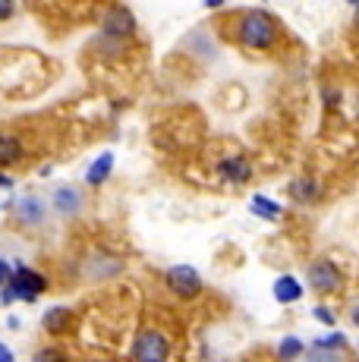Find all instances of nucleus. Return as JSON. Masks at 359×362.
Masks as SVG:
<instances>
[{
	"label": "nucleus",
	"mask_w": 359,
	"mask_h": 362,
	"mask_svg": "<svg viewBox=\"0 0 359 362\" xmlns=\"http://www.w3.org/2000/svg\"><path fill=\"white\" fill-rule=\"evenodd\" d=\"M51 205H54V211L57 214H79V208H82V192L76 189V186H57L54 189V199H51Z\"/></svg>",
	"instance_id": "1a4fd4ad"
},
{
	"label": "nucleus",
	"mask_w": 359,
	"mask_h": 362,
	"mask_svg": "<svg viewBox=\"0 0 359 362\" xmlns=\"http://www.w3.org/2000/svg\"><path fill=\"white\" fill-rule=\"evenodd\" d=\"M16 16V0H0V23Z\"/></svg>",
	"instance_id": "6ab92c4d"
},
{
	"label": "nucleus",
	"mask_w": 359,
	"mask_h": 362,
	"mask_svg": "<svg viewBox=\"0 0 359 362\" xmlns=\"http://www.w3.org/2000/svg\"><path fill=\"white\" fill-rule=\"evenodd\" d=\"M290 196H293L296 202H312L315 196H319V186H315V180H293V186H290Z\"/></svg>",
	"instance_id": "dca6fc26"
},
{
	"label": "nucleus",
	"mask_w": 359,
	"mask_h": 362,
	"mask_svg": "<svg viewBox=\"0 0 359 362\" xmlns=\"http://www.w3.org/2000/svg\"><path fill=\"white\" fill-rule=\"evenodd\" d=\"M13 186V177H6V173H0V189H10Z\"/></svg>",
	"instance_id": "b1692460"
},
{
	"label": "nucleus",
	"mask_w": 359,
	"mask_h": 362,
	"mask_svg": "<svg viewBox=\"0 0 359 362\" xmlns=\"http://www.w3.org/2000/svg\"><path fill=\"white\" fill-rule=\"evenodd\" d=\"M347 4H353V6H359V0H347Z\"/></svg>",
	"instance_id": "bb28decb"
},
{
	"label": "nucleus",
	"mask_w": 359,
	"mask_h": 362,
	"mask_svg": "<svg viewBox=\"0 0 359 362\" xmlns=\"http://www.w3.org/2000/svg\"><path fill=\"white\" fill-rule=\"evenodd\" d=\"M0 287H4V281H0Z\"/></svg>",
	"instance_id": "cd10ccee"
},
{
	"label": "nucleus",
	"mask_w": 359,
	"mask_h": 362,
	"mask_svg": "<svg viewBox=\"0 0 359 362\" xmlns=\"http://www.w3.org/2000/svg\"><path fill=\"white\" fill-rule=\"evenodd\" d=\"M227 0H205V10H218V6H224Z\"/></svg>",
	"instance_id": "5701e85b"
},
{
	"label": "nucleus",
	"mask_w": 359,
	"mask_h": 362,
	"mask_svg": "<svg viewBox=\"0 0 359 362\" xmlns=\"http://www.w3.org/2000/svg\"><path fill=\"white\" fill-rule=\"evenodd\" d=\"M271 293L274 299H278L281 305H290V303H300L302 299V284L296 281L293 274H281L278 281H274V287H271Z\"/></svg>",
	"instance_id": "9d476101"
},
{
	"label": "nucleus",
	"mask_w": 359,
	"mask_h": 362,
	"mask_svg": "<svg viewBox=\"0 0 359 362\" xmlns=\"http://www.w3.org/2000/svg\"><path fill=\"white\" fill-rule=\"evenodd\" d=\"M0 362H13V350L4 346V344H0Z\"/></svg>",
	"instance_id": "4be33fe9"
},
{
	"label": "nucleus",
	"mask_w": 359,
	"mask_h": 362,
	"mask_svg": "<svg viewBox=\"0 0 359 362\" xmlns=\"http://www.w3.org/2000/svg\"><path fill=\"white\" fill-rule=\"evenodd\" d=\"M6 328L16 331V328H19V318H16V315H10V318H6Z\"/></svg>",
	"instance_id": "393cba45"
},
{
	"label": "nucleus",
	"mask_w": 359,
	"mask_h": 362,
	"mask_svg": "<svg viewBox=\"0 0 359 362\" xmlns=\"http://www.w3.org/2000/svg\"><path fill=\"white\" fill-rule=\"evenodd\" d=\"M353 325H356V328H359V305H356V309H353Z\"/></svg>",
	"instance_id": "a878e982"
},
{
	"label": "nucleus",
	"mask_w": 359,
	"mask_h": 362,
	"mask_svg": "<svg viewBox=\"0 0 359 362\" xmlns=\"http://www.w3.org/2000/svg\"><path fill=\"white\" fill-rule=\"evenodd\" d=\"M70 322H73V315L66 305H54V309H47L45 315H41V328L47 334H64L70 328Z\"/></svg>",
	"instance_id": "9b49d317"
},
{
	"label": "nucleus",
	"mask_w": 359,
	"mask_h": 362,
	"mask_svg": "<svg viewBox=\"0 0 359 362\" xmlns=\"http://www.w3.org/2000/svg\"><path fill=\"white\" fill-rule=\"evenodd\" d=\"M312 315L319 318L322 325H334V322H337V318H334V312H331L328 305H315V309H312Z\"/></svg>",
	"instance_id": "a211bd4d"
},
{
	"label": "nucleus",
	"mask_w": 359,
	"mask_h": 362,
	"mask_svg": "<svg viewBox=\"0 0 359 362\" xmlns=\"http://www.w3.org/2000/svg\"><path fill=\"white\" fill-rule=\"evenodd\" d=\"M110 170H114V155H110V151H105V155H98L92 164H88V170H86V183H88V186H101V183H107Z\"/></svg>",
	"instance_id": "f8f14e48"
},
{
	"label": "nucleus",
	"mask_w": 359,
	"mask_h": 362,
	"mask_svg": "<svg viewBox=\"0 0 359 362\" xmlns=\"http://www.w3.org/2000/svg\"><path fill=\"white\" fill-rule=\"evenodd\" d=\"M218 173H220V180H227V183L243 186L252 180V164L246 161V158H220Z\"/></svg>",
	"instance_id": "6e6552de"
},
{
	"label": "nucleus",
	"mask_w": 359,
	"mask_h": 362,
	"mask_svg": "<svg viewBox=\"0 0 359 362\" xmlns=\"http://www.w3.org/2000/svg\"><path fill=\"white\" fill-rule=\"evenodd\" d=\"M10 274H13V264H10V262H6V259H4V255H0V281H4V284H6V281H10Z\"/></svg>",
	"instance_id": "aec40b11"
},
{
	"label": "nucleus",
	"mask_w": 359,
	"mask_h": 362,
	"mask_svg": "<svg viewBox=\"0 0 359 362\" xmlns=\"http://www.w3.org/2000/svg\"><path fill=\"white\" fill-rule=\"evenodd\" d=\"M6 287L13 290L16 303H35V299L47 290V277L41 274V271L29 268V264H16L10 281H6Z\"/></svg>",
	"instance_id": "f03ea898"
},
{
	"label": "nucleus",
	"mask_w": 359,
	"mask_h": 362,
	"mask_svg": "<svg viewBox=\"0 0 359 362\" xmlns=\"http://www.w3.org/2000/svg\"><path fill=\"white\" fill-rule=\"evenodd\" d=\"M281 38V25L271 13L265 10H252L246 16H240L237 23V41L246 51H271Z\"/></svg>",
	"instance_id": "f257e3e1"
},
{
	"label": "nucleus",
	"mask_w": 359,
	"mask_h": 362,
	"mask_svg": "<svg viewBox=\"0 0 359 362\" xmlns=\"http://www.w3.org/2000/svg\"><path fill=\"white\" fill-rule=\"evenodd\" d=\"M57 356H60L57 350H38L35 353V359H57Z\"/></svg>",
	"instance_id": "412c9836"
},
{
	"label": "nucleus",
	"mask_w": 359,
	"mask_h": 362,
	"mask_svg": "<svg viewBox=\"0 0 359 362\" xmlns=\"http://www.w3.org/2000/svg\"><path fill=\"white\" fill-rule=\"evenodd\" d=\"M133 359H145V362H161L170 356V337L158 328H145L136 334L133 340Z\"/></svg>",
	"instance_id": "7ed1b4c3"
},
{
	"label": "nucleus",
	"mask_w": 359,
	"mask_h": 362,
	"mask_svg": "<svg viewBox=\"0 0 359 362\" xmlns=\"http://www.w3.org/2000/svg\"><path fill=\"white\" fill-rule=\"evenodd\" d=\"M23 158V142L10 132H0V164H16Z\"/></svg>",
	"instance_id": "4468645a"
},
{
	"label": "nucleus",
	"mask_w": 359,
	"mask_h": 362,
	"mask_svg": "<svg viewBox=\"0 0 359 362\" xmlns=\"http://www.w3.org/2000/svg\"><path fill=\"white\" fill-rule=\"evenodd\" d=\"M249 211L255 214V218H261V221H281L284 208H281L274 199H268V196H252L249 199Z\"/></svg>",
	"instance_id": "ddd939ff"
},
{
	"label": "nucleus",
	"mask_w": 359,
	"mask_h": 362,
	"mask_svg": "<svg viewBox=\"0 0 359 362\" xmlns=\"http://www.w3.org/2000/svg\"><path fill=\"white\" fill-rule=\"evenodd\" d=\"M312 346H322V350H343V346H347V337H343L341 331H331L328 337H319Z\"/></svg>",
	"instance_id": "f3484780"
},
{
	"label": "nucleus",
	"mask_w": 359,
	"mask_h": 362,
	"mask_svg": "<svg viewBox=\"0 0 359 362\" xmlns=\"http://www.w3.org/2000/svg\"><path fill=\"white\" fill-rule=\"evenodd\" d=\"M139 32V23H136L133 10H126V6H110L105 23H101V38L105 41H129L133 35Z\"/></svg>",
	"instance_id": "20e7f679"
},
{
	"label": "nucleus",
	"mask_w": 359,
	"mask_h": 362,
	"mask_svg": "<svg viewBox=\"0 0 359 362\" xmlns=\"http://www.w3.org/2000/svg\"><path fill=\"white\" fill-rule=\"evenodd\" d=\"M164 281H167V287L183 299H192V296L202 293V274H199L192 264H174V268H167Z\"/></svg>",
	"instance_id": "423d86ee"
},
{
	"label": "nucleus",
	"mask_w": 359,
	"mask_h": 362,
	"mask_svg": "<svg viewBox=\"0 0 359 362\" xmlns=\"http://www.w3.org/2000/svg\"><path fill=\"white\" fill-rule=\"evenodd\" d=\"M306 281H309V287L319 290V293H337V290L343 287L341 271H337V264L328 262V259H315L312 264H309Z\"/></svg>",
	"instance_id": "39448f33"
},
{
	"label": "nucleus",
	"mask_w": 359,
	"mask_h": 362,
	"mask_svg": "<svg viewBox=\"0 0 359 362\" xmlns=\"http://www.w3.org/2000/svg\"><path fill=\"white\" fill-rule=\"evenodd\" d=\"M16 218H19V224H25V227H41V224H45V218H47L45 199L23 196L16 202Z\"/></svg>",
	"instance_id": "0eeeda50"
},
{
	"label": "nucleus",
	"mask_w": 359,
	"mask_h": 362,
	"mask_svg": "<svg viewBox=\"0 0 359 362\" xmlns=\"http://www.w3.org/2000/svg\"><path fill=\"white\" fill-rule=\"evenodd\" d=\"M302 353H306V344H302L300 337H293V334L281 337V344H278V356L281 359H296V356H302Z\"/></svg>",
	"instance_id": "2eb2a0df"
}]
</instances>
